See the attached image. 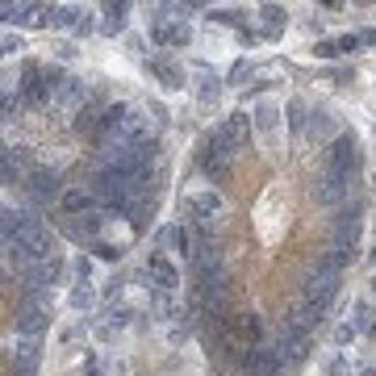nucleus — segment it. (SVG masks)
I'll return each mask as SVG.
<instances>
[{
  "label": "nucleus",
  "instance_id": "13",
  "mask_svg": "<svg viewBox=\"0 0 376 376\" xmlns=\"http://www.w3.org/2000/svg\"><path fill=\"white\" fill-rule=\"evenodd\" d=\"M339 134H343L339 117H334L330 109H322V105H318V109L310 113V126H305V142H314V146H322V151H327L330 142L339 139Z\"/></svg>",
  "mask_w": 376,
  "mask_h": 376
},
{
  "label": "nucleus",
  "instance_id": "34",
  "mask_svg": "<svg viewBox=\"0 0 376 376\" xmlns=\"http://www.w3.org/2000/svg\"><path fill=\"white\" fill-rule=\"evenodd\" d=\"M209 21H213V25H242V21H238V13L235 8H209Z\"/></svg>",
  "mask_w": 376,
  "mask_h": 376
},
{
  "label": "nucleus",
  "instance_id": "25",
  "mask_svg": "<svg viewBox=\"0 0 376 376\" xmlns=\"http://www.w3.org/2000/svg\"><path fill=\"white\" fill-rule=\"evenodd\" d=\"M38 213H25V209H13V205H4L0 209V230H4V238H17L30 222H34Z\"/></svg>",
  "mask_w": 376,
  "mask_h": 376
},
{
  "label": "nucleus",
  "instance_id": "28",
  "mask_svg": "<svg viewBox=\"0 0 376 376\" xmlns=\"http://www.w3.org/2000/svg\"><path fill=\"white\" fill-rule=\"evenodd\" d=\"M0 113H4V126H13V122L25 113V100H21L17 93H4L0 96Z\"/></svg>",
  "mask_w": 376,
  "mask_h": 376
},
{
  "label": "nucleus",
  "instance_id": "33",
  "mask_svg": "<svg viewBox=\"0 0 376 376\" xmlns=\"http://www.w3.org/2000/svg\"><path fill=\"white\" fill-rule=\"evenodd\" d=\"M0 50H4V59H13V54H21V50H25V38H21V34H13V30H4Z\"/></svg>",
  "mask_w": 376,
  "mask_h": 376
},
{
  "label": "nucleus",
  "instance_id": "27",
  "mask_svg": "<svg viewBox=\"0 0 376 376\" xmlns=\"http://www.w3.org/2000/svg\"><path fill=\"white\" fill-rule=\"evenodd\" d=\"M322 259H327L330 268H339V272H347V264H356V255L360 251H347V247H327V251H318Z\"/></svg>",
  "mask_w": 376,
  "mask_h": 376
},
{
  "label": "nucleus",
  "instance_id": "29",
  "mask_svg": "<svg viewBox=\"0 0 376 376\" xmlns=\"http://www.w3.org/2000/svg\"><path fill=\"white\" fill-rule=\"evenodd\" d=\"M93 272H96V255H71V281H93Z\"/></svg>",
  "mask_w": 376,
  "mask_h": 376
},
{
  "label": "nucleus",
  "instance_id": "14",
  "mask_svg": "<svg viewBox=\"0 0 376 376\" xmlns=\"http://www.w3.org/2000/svg\"><path fill=\"white\" fill-rule=\"evenodd\" d=\"M59 213L63 218H84V213H100V201H96V192L88 184H71L63 192V201H59Z\"/></svg>",
  "mask_w": 376,
  "mask_h": 376
},
{
  "label": "nucleus",
  "instance_id": "16",
  "mask_svg": "<svg viewBox=\"0 0 376 376\" xmlns=\"http://www.w3.org/2000/svg\"><path fill=\"white\" fill-rule=\"evenodd\" d=\"M226 330H230V339H238L242 347H264L268 343V330H264V322L255 314H235L226 322Z\"/></svg>",
  "mask_w": 376,
  "mask_h": 376
},
{
  "label": "nucleus",
  "instance_id": "37",
  "mask_svg": "<svg viewBox=\"0 0 376 376\" xmlns=\"http://www.w3.org/2000/svg\"><path fill=\"white\" fill-rule=\"evenodd\" d=\"M310 50H314V59H339V54H343V50H339V42H330V38H318Z\"/></svg>",
  "mask_w": 376,
  "mask_h": 376
},
{
  "label": "nucleus",
  "instance_id": "21",
  "mask_svg": "<svg viewBox=\"0 0 376 376\" xmlns=\"http://www.w3.org/2000/svg\"><path fill=\"white\" fill-rule=\"evenodd\" d=\"M310 113H314V109H310L301 96H288V100H284V126H288V134H293V139H305Z\"/></svg>",
  "mask_w": 376,
  "mask_h": 376
},
{
  "label": "nucleus",
  "instance_id": "42",
  "mask_svg": "<svg viewBox=\"0 0 376 376\" xmlns=\"http://www.w3.org/2000/svg\"><path fill=\"white\" fill-rule=\"evenodd\" d=\"M130 50H134V54H146V42H142L139 34H130Z\"/></svg>",
  "mask_w": 376,
  "mask_h": 376
},
{
  "label": "nucleus",
  "instance_id": "46",
  "mask_svg": "<svg viewBox=\"0 0 376 376\" xmlns=\"http://www.w3.org/2000/svg\"><path fill=\"white\" fill-rule=\"evenodd\" d=\"M360 376H376V368H360Z\"/></svg>",
  "mask_w": 376,
  "mask_h": 376
},
{
  "label": "nucleus",
  "instance_id": "3",
  "mask_svg": "<svg viewBox=\"0 0 376 376\" xmlns=\"http://www.w3.org/2000/svg\"><path fill=\"white\" fill-rule=\"evenodd\" d=\"M322 168L334 172V176L360 180V172H364V151H360V139H356L351 130H343V134L322 151Z\"/></svg>",
  "mask_w": 376,
  "mask_h": 376
},
{
  "label": "nucleus",
  "instance_id": "6",
  "mask_svg": "<svg viewBox=\"0 0 376 376\" xmlns=\"http://www.w3.org/2000/svg\"><path fill=\"white\" fill-rule=\"evenodd\" d=\"M360 238H364V205H343L339 218L330 222V247H347V251H360Z\"/></svg>",
  "mask_w": 376,
  "mask_h": 376
},
{
  "label": "nucleus",
  "instance_id": "26",
  "mask_svg": "<svg viewBox=\"0 0 376 376\" xmlns=\"http://www.w3.org/2000/svg\"><path fill=\"white\" fill-rule=\"evenodd\" d=\"M351 327L360 330L364 339H376V305L372 301H356L351 305Z\"/></svg>",
  "mask_w": 376,
  "mask_h": 376
},
{
  "label": "nucleus",
  "instance_id": "35",
  "mask_svg": "<svg viewBox=\"0 0 376 376\" xmlns=\"http://www.w3.org/2000/svg\"><path fill=\"white\" fill-rule=\"evenodd\" d=\"M192 339V322H176V327H168V343L172 347H180V343H188Z\"/></svg>",
  "mask_w": 376,
  "mask_h": 376
},
{
  "label": "nucleus",
  "instance_id": "43",
  "mask_svg": "<svg viewBox=\"0 0 376 376\" xmlns=\"http://www.w3.org/2000/svg\"><path fill=\"white\" fill-rule=\"evenodd\" d=\"M360 42L364 47H376V30H360Z\"/></svg>",
  "mask_w": 376,
  "mask_h": 376
},
{
  "label": "nucleus",
  "instance_id": "48",
  "mask_svg": "<svg viewBox=\"0 0 376 376\" xmlns=\"http://www.w3.org/2000/svg\"><path fill=\"white\" fill-rule=\"evenodd\" d=\"M368 288H372V293H376V272H372V284H368Z\"/></svg>",
  "mask_w": 376,
  "mask_h": 376
},
{
  "label": "nucleus",
  "instance_id": "24",
  "mask_svg": "<svg viewBox=\"0 0 376 376\" xmlns=\"http://www.w3.org/2000/svg\"><path fill=\"white\" fill-rule=\"evenodd\" d=\"M218 96H222V80H218L205 63H196V100H201V105H213Z\"/></svg>",
  "mask_w": 376,
  "mask_h": 376
},
{
  "label": "nucleus",
  "instance_id": "47",
  "mask_svg": "<svg viewBox=\"0 0 376 376\" xmlns=\"http://www.w3.org/2000/svg\"><path fill=\"white\" fill-rule=\"evenodd\" d=\"M8 376H38V372H8Z\"/></svg>",
  "mask_w": 376,
  "mask_h": 376
},
{
  "label": "nucleus",
  "instance_id": "38",
  "mask_svg": "<svg viewBox=\"0 0 376 376\" xmlns=\"http://www.w3.org/2000/svg\"><path fill=\"white\" fill-rule=\"evenodd\" d=\"M93 30H100V25H96V21H93V13L84 8V13H80V21H76V30H71V38H88Z\"/></svg>",
  "mask_w": 376,
  "mask_h": 376
},
{
  "label": "nucleus",
  "instance_id": "12",
  "mask_svg": "<svg viewBox=\"0 0 376 376\" xmlns=\"http://www.w3.org/2000/svg\"><path fill=\"white\" fill-rule=\"evenodd\" d=\"M142 67H146V76H155V80H159L168 93H184V88H188L184 67H180V63H172L168 54H155V59H146Z\"/></svg>",
  "mask_w": 376,
  "mask_h": 376
},
{
  "label": "nucleus",
  "instance_id": "8",
  "mask_svg": "<svg viewBox=\"0 0 376 376\" xmlns=\"http://www.w3.org/2000/svg\"><path fill=\"white\" fill-rule=\"evenodd\" d=\"M4 242H17L30 259H50V255H59V251H54V235H50V226L42 222V218H34L21 235H17V238H4Z\"/></svg>",
  "mask_w": 376,
  "mask_h": 376
},
{
  "label": "nucleus",
  "instance_id": "30",
  "mask_svg": "<svg viewBox=\"0 0 376 376\" xmlns=\"http://www.w3.org/2000/svg\"><path fill=\"white\" fill-rule=\"evenodd\" d=\"M188 47H192V25H188V17L184 21L176 17L172 21V50H188Z\"/></svg>",
  "mask_w": 376,
  "mask_h": 376
},
{
  "label": "nucleus",
  "instance_id": "41",
  "mask_svg": "<svg viewBox=\"0 0 376 376\" xmlns=\"http://www.w3.org/2000/svg\"><path fill=\"white\" fill-rule=\"evenodd\" d=\"M327 376H347V360H343V356H334V360L327 364Z\"/></svg>",
  "mask_w": 376,
  "mask_h": 376
},
{
  "label": "nucleus",
  "instance_id": "7",
  "mask_svg": "<svg viewBox=\"0 0 376 376\" xmlns=\"http://www.w3.org/2000/svg\"><path fill=\"white\" fill-rule=\"evenodd\" d=\"M351 188H356V180H347V176H334V172H318V180H314V201L322 205V209H343L347 201H351Z\"/></svg>",
  "mask_w": 376,
  "mask_h": 376
},
{
  "label": "nucleus",
  "instance_id": "36",
  "mask_svg": "<svg viewBox=\"0 0 376 376\" xmlns=\"http://www.w3.org/2000/svg\"><path fill=\"white\" fill-rule=\"evenodd\" d=\"M251 71H255V63H251V59H238L235 67H230V76H226V84H242Z\"/></svg>",
  "mask_w": 376,
  "mask_h": 376
},
{
  "label": "nucleus",
  "instance_id": "2",
  "mask_svg": "<svg viewBox=\"0 0 376 376\" xmlns=\"http://www.w3.org/2000/svg\"><path fill=\"white\" fill-rule=\"evenodd\" d=\"M238 155L226 146V142L218 139L213 130H205V139L196 142V155H192V168L205 176V180H230V172H235Z\"/></svg>",
  "mask_w": 376,
  "mask_h": 376
},
{
  "label": "nucleus",
  "instance_id": "32",
  "mask_svg": "<svg viewBox=\"0 0 376 376\" xmlns=\"http://www.w3.org/2000/svg\"><path fill=\"white\" fill-rule=\"evenodd\" d=\"M356 339H360V330L351 327V322H339V327H334V347H351Z\"/></svg>",
  "mask_w": 376,
  "mask_h": 376
},
{
  "label": "nucleus",
  "instance_id": "40",
  "mask_svg": "<svg viewBox=\"0 0 376 376\" xmlns=\"http://www.w3.org/2000/svg\"><path fill=\"white\" fill-rule=\"evenodd\" d=\"M334 42H339V50H343V54H356V50L364 47V42H360V34H343V38H334Z\"/></svg>",
  "mask_w": 376,
  "mask_h": 376
},
{
  "label": "nucleus",
  "instance_id": "18",
  "mask_svg": "<svg viewBox=\"0 0 376 376\" xmlns=\"http://www.w3.org/2000/svg\"><path fill=\"white\" fill-rule=\"evenodd\" d=\"M38 13H42V4H34V0H8L0 8L4 30H13V25H38Z\"/></svg>",
  "mask_w": 376,
  "mask_h": 376
},
{
  "label": "nucleus",
  "instance_id": "17",
  "mask_svg": "<svg viewBox=\"0 0 376 376\" xmlns=\"http://www.w3.org/2000/svg\"><path fill=\"white\" fill-rule=\"evenodd\" d=\"M80 13H84L80 4H42L38 25H42V30H76Z\"/></svg>",
  "mask_w": 376,
  "mask_h": 376
},
{
  "label": "nucleus",
  "instance_id": "19",
  "mask_svg": "<svg viewBox=\"0 0 376 376\" xmlns=\"http://www.w3.org/2000/svg\"><path fill=\"white\" fill-rule=\"evenodd\" d=\"M96 301H100V288L93 281H71V293H67V310L76 314H93Z\"/></svg>",
  "mask_w": 376,
  "mask_h": 376
},
{
  "label": "nucleus",
  "instance_id": "44",
  "mask_svg": "<svg viewBox=\"0 0 376 376\" xmlns=\"http://www.w3.org/2000/svg\"><path fill=\"white\" fill-rule=\"evenodd\" d=\"M368 264H372V272H376V247H372V251H368Z\"/></svg>",
  "mask_w": 376,
  "mask_h": 376
},
{
  "label": "nucleus",
  "instance_id": "15",
  "mask_svg": "<svg viewBox=\"0 0 376 376\" xmlns=\"http://www.w3.org/2000/svg\"><path fill=\"white\" fill-rule=\"evenodd\" d=\"M146 276H151V288L159 293H180V268L168 255H146Z\"/></svg>",
  "mask_w": 376,
  "mask_h": 376
},
{
  "label": "nucleus",
  "instance_id": "5",
  "mask_svg": "<svg viewBox=\"0 0 376 376\" xmlns=\"http://www.w3.org/2000/svg\"><path fill=\"white\" fill-rule=\"evenodd\" d=\"M17 96L25 100V109H50L47 63H38V59H21V67H17Z\"/></svg>",
  "mask_w": 376,
  "mask_h": 376
},
{
  "label": "nucleus",
  "instance_id": "22",
  "mask_svg": "<svg viewBox=\"0 0 376 376\" xmlns=\"http://www.w3.org/2000/svg\"><path fill=\"white\" fill-rule=\"evenodd\" d=\"M259 21H264L259 34L272 42V38H281L284 25H288V8H284V4H259Z\"/></svg>",
  "mask_w": 376,
  "mask_h": 376
},
{
  "label": "nucleus",
  "instance_id": "4",
  "mask_svg": "<svg viewBox=\"0 0 376 376\" xmlns=\"http://www.w3.org/2000/svg\"><path fill=\"white\" fill-rule=\"evenodd\" d=\"M21 192H25V205H30L34 213H47L50 205H59V201H63V192H67V188H63V172H54V168H42V163H38V168H34V176L25 180Z\"/></svg>",
  "mask_w": 376,
  "mask_h": 376
},
{
  "label": "nucleus",
  "instance_id": "39",
  "mask_svg": "<svg viewBox=\"0 0 376 376\" xmlns=\"http://www.w3.org/2000/svg\"><path fill=\"white\" fill-rule=\"evenodd\" d=\"M76 54H80V47H76V42H54V59H59V63H71Z\"/></svg>",
  "mask_w": 376,
  "mask_h": 376
},
{
  "label": "nucleus",
  "instance_id": "20",
  "mask_svg": "<svg viewBox=\"0 0 376 376\" xmlns=\"http://www.w3.org/2000/svg\"><path fill=\"white\" fill-rule=\"evenodd\" d=\"M100 13H105L100 17V34L105 38H122L130 30V4H105Z\"/></svg>",
  "mask_w": 376,
  "mask_h": 376
},
{
  "label": "nucleus",
  "instance_id": "11",
  "mask_svg": "<svg viewBox=\"0 0 376 376\" xmlns=\"http://www.w3.org/2000/svg\"><path fill=\"white\" fill-rule=\"evenodd\" d=\"M50 322H54V314L50 310H42V305H17V318H13V327H17V334H25V339H47Z\"/></svg>",
  "mask_w": 376,
  "mask_h": 376
},
{
  "label": "nucleus",
  "instance_id": "1",
  "mask_svg": "<svg viewBox=\"0 0 376 376\" xmlns=\"http://www.w3.org/2000/svg\"><path fill=\"white\" fill-rule=\"evenodd\" d=\"M339 288H343V272H339V268H330L322 255L305 264V272H301V301L330 310V301L339 297Z\"/></svg>",
  "mask_w": 376,
  "mask_h": 376
},
{
  "label": "nucleus",
  "instance_id": "31",
  "mask_svg": "<svg viewBox=\"0 0 376 376\" xmlns=\"http://www.w3.org/2000/svg\"><path fill=\"white\" fill-rule=\"evenodd\" d=\"M126 284H130V276H126V272H113V276L105 281V288H100V301H117V297L126 293Z\"/></svg>",
  "mask_w": 376,
  "mask_h": 376
},
{
  "label": "nucleus",
  "instance_id": "10",
  "mask_svg": "<svg viewBox=\"0 0 376 376\" xmlns=\"http://www.w3.org/2000/svg\"><path fill=\"white\" fill-rule=\"evenodd\" d=\"M281 122H284V105L281 100H255L251 105V126L264 142H272L281 134Z\"/></svg>",
  "mask_w": 376,
  "mask_h": 376
},
{
  "label": "nucleus",
  "instance_id": "9",
  "mask_svg": "<svg viewBox=\"0 0 376 376\" xmlns=\"http://www.w3.org/2000/svg\"><path fill=\"white\" fill-rule=\"evenodd\" d=\"M8 372H38L42 364V339H25V334H8Z\"/></svg>",
  "mask_w": 376,
  "mask_h": 376
},
{
  "label": "nucleus",
  "instance_id": "23",
  "mask_svg": "<svg viewBox=\"0 0 376 376\" xmlns=\"http://www.w3.org/2000/svg\"><path fill=\"white\" fill-rule=\"evenodd\" d=\"M134 322V305H126V301H117V305H109L105 310V327H100V339H109V334H117V330H126Z\"/></svg>",
  "mask_w": 376,
  "mask_h": 376
},
{
  "label": "nucleus",
  "instance_id": "45",
  "mask_svg": "<svg viewBox=\"0 0 376 376\" xmlns=\"http://www.w3.org/2000/svg\"><path fill=\"white\" fill-rule=\"evenodd\" d=\"M84 376H100V368H96V364H88V372H84Z\"/></svg>",
  "mask_w": 376,
  "mask_h": 376
}]
</instances>
